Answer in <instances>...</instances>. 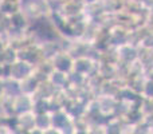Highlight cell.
<instances>
[{
	"label": "cell",
	"mask_w": 153,
	"mask_h": 134,
	"mask_svg": "<svg viewBox=\"0 0 153 134\" xmlns=\"http://www.w3.org/2000/svg\"><path fill=\"white\" fill-rule=\"evenodd\" d=\"M45 134H61L58 132V130H55V129H47V130H45Z\"/></svg>",
	"instance_id": "1"
},
{
	"label": "cell",
	"mask_w": 153,
	"mask_h": 134,
	"mask_svg": "<svg viewBox=\"0 0 153 134\" xmlns=\"http://www.w3.org/2000/svg\"><path fill=\"white\" fill-rule=\"evenodd\" d=\"M0 134H11V132H10V130H7L5 127L0 126Z\"/></svg>",
	"instance_id": "2"
}]
</instances>
